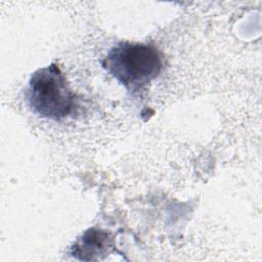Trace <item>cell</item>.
Instances as JSON below:
<instances>
[{
  "mask_svg": "<svg viewBox=\"0 0 262 262\" xmlns=\"http://www.w3.org/2000/svg\"><path fill=\"white\" fill-rule=\"evenodd\" d=\"M102 66L121 85L134 92L159 76L163 60L152 45L121 42L108 51Z\"/></svg>",
  "mask_w": 262,
  "mask_h": 262,
  "instance_id": "6da1fadb",
  "label": "cell"
},
{
  "mask_svg": "<svg viewBox=\"0 0 262 262\" xmlns=\"http://www.w3.org/2000/svg\"><path fill=\"white\" fill-rule=\"evenodd\" d=\"M28 101L36 114L53 121L69 117L77 105L76 95L69 88L66 76L56 63L41 68L32 75Z\"/></svg>",
  "mask_w": 262,
  "mask_h": 262,
  "instance_id": "7a4b0ae2",
  "label": "cell"
},
{
  "mask_svg": "<svg viewBox=\"0 0 262 262\" xmlns=\"http://www.w3.org/2000/svg\"><path fill=\"white\" fill-rule=\"evenodd\" d=\"M114 247L112 236L101 229L89 228L72 247V255L80 260H98Z\"/></svg>",
  "mask_w": 262,
  "mask_h": 262,
  "instance_id": "3957f363",
  "label": "cell"
}]
</instances>
